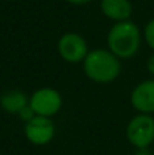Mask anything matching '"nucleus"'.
<instances>
[{
    "mask_svg": "<svg viewBox=\"0 0 154 155\" xmlns=\"http://www.w3.org/2000/svg\"><path fill=\"white\" fill-rule=\"evenodd\" d=\"M141 30L132 21L116 22L106 35L108 49L119 59H131L141 46Z\"/></svg>",
    "mask_w": 154,
    "mask_h": 155,
    "instance_id": "1",
    "label": "nucleus"
},
{
    "mask_svg": "<svg viewBox=\"0 0 154 155\" xmlns=\"http://www.w3.org/2000/svg\"><path fill=\"white\" fill-rule=\"evenodd\" d=\"M83 72L95 83H111L122 72L120 59L109 49H94L87 53L83 60Z\"/></svg>",
    "mask_w": 154,
    "mask_h": 155,
    "instance_id": "2",
    "label": "nucleus"
},
{
    "mask_svg": "<svg viewBox=\"0 0 154 155\" xmlns=\"http://www.w3.org/2000/svg\"><path fill=\"white\" fill-rule=\"evenodd\" d=\"M126 135L135 148H149L154 143V118L150 114L139 113L130 120Z\"/></svg>",
    "mask_w": 154,
    "mask_h": 155,
    "instance_id": "3",
    "label": "nucleus"
},
{
    "mask_svg": "<svg viewBox=\"0 0 154 155\" xmlns=\"http://www.w3.org/2000/svg\"><path fill=\"white\" fill-rule=\"evenodd\" d=\"M29 105L35 116L52 117L62 109L63 98L56 88L41 87L32 94V97L29 98Z\"/></svg>",
    "mask_w": 154,
    "mask_h": 155,
    "instance_id": "4",
    "label": "nucleus"
},
{
    "mask_svg": "<svg viewBox=\"0 0 154 155\" xmlns=\"http://www.w3.org/2000/svg\"><path fill=\"white\" fill-rule=\"evenodd\" d=\"M57 52L67 63H81L89 53L87 41L78 33H65L57 41Z\"/></svg>",
    "mask_w": 154,
    "mask_h": 155,
    "instance_id": "5",
    "label": "nucleus"
},
{
    "mask_svg": "<svg viewBox=\"0 0 154 155\" xmlns=\"http://www.w3.org/2000/svg\"><path fill=\"white\" fill-rule=\"evenodd\" d=\"M55 134L56 127L51 117L34 116L25 124V136L34 146H45L51 143L55 137Z\"/></svg>",
    "mask_w": 154,
    "mask_h": 155,
    "instance_id": "6",
    "label": "nucleus"
},
{
    "mask_svg": "<svg viewBox=\"0 0 154 155\" xmlns=\"http://www.w3.org/2000/svg\"><path fill=\"white\" fill-rule=\"evenodd\" d=\"M131 105L143 114L154 113V79L141 82L131 93Z\"/></svg>",
    "mask_w": 154,
    "mask_h": 155,
    "instance_id": "7",
    "label": "nucleus"
},
{
    "mask_svg": "<svg viewBox=\"0 0 154 155\" xmlns=\"http://www.w3.org/2000/svg\"><path fill=\"white\" fill-rule=\"evenodd\" d=\"M100 7L104 15L113 22L128 21L132 14L130 0H101Z\"/></svg>",
    "mask_w": 154,
    "mask_h": 155,
    "instance_id": "8",
    "label": "nucleus"
},
{
    "mask_svg": "<svg viewBox=\"0 0 154 155\" xmlns=\"http://www.w3.org/2000/svg\"><path fill=\"white\" fill-rule=\"evenodd\" d=\"M27 105H29V97L18 88L5 91L0 97V106L3 107V110L11 114H19V112Z\"/></svg>",
    "mask_w": 154,
    "mask_h": 155,
    "instance_id": "9",
    "label": "nucleus"
},
{
    "mask_svg": "<svg viewBox=\"0 0 154 155\" xmlns=\"http://www.w3.org/2000/svg\"><path fill=\"white\" fill-rule=\"evenodd\" d=\"M143 37L146 44L149 45V48L154 51V19H152V21H149L146 23L143 30Z\"/></svg>",
    "mask_w": 154,
    "mask_h": 155,
    "instance_id": "10",
    "label": "nucleus"
},
{
    "mask_svg": "<svg viewBox=\"0 0 154 155\" xmlns=\"http://www.w3.org/2000/svg\"><path fill=\"white\" fill-rule=\"evenodd\" d=\"M18 116L25 121V123H27L29 120H32V118L34 117L35 113L33 112V109L30 107V105H27L26 107H23V109H22L21 112H19V114H18Z\"/></svg>",
    "mask_w": 154,
    "mask_h": 155,
    "instance_id": "11",
    "label": "nucleus"
},
{
    "mask_svg": "<svg viewBox=\"0 0 154 155\" xmlns=\"http://www.w3.org/2000/svg\"><path fill=\"white\" fill-rule=\"evenodd\" d=\"M65 2L70 3V4H74V5H83V4L90 3L92 0H65Z\"/></svg>",
    "mask_w": 154,
    "mask_h": 155,
    "instance_id": "12",
    "label": "nucleus"
},
{
    "mask_svg": "<svg viewBox=\"0 0 154 155\" xmlns=\"http://www.w3.org/2000/svg\"><path fill=\"white\" fill-rule=\"evenodd\" d=\"M147 70H149V72L154 76V54L147 60Z\"/></svg>",
    "mask_w": 154,
    "mask_h": 155,
    "instance_id": "13",
    "label": "nucleus"
},
{
    "mask_svg": "<svg viewBox=\"0 0 154 155\" xmlns=\"http://www.w3.org/2000/svg\"><path fill=\"white\" fill-rule=\"evenodd\" d=\"M135 155H152L149 148H136Z\"/></svg>",
    "mask_w": 154,
    "mask_h": 155,
    "instance_id": "14",
    "label": "nucleus"
}]
</instances>
